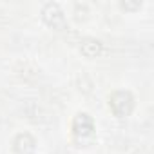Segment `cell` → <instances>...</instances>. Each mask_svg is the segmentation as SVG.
Listing matches in <instances>:
<instances>
[{
  "label": "cell",
  "instance_id": "6da1fadb",
  "mask_svg": "<svg viewBox=\"0 0 154 154\" xmlns=\"http://www.w3.org/2000/svg\"><path fill=\"white\" fill-rule=\"evenodd\" d=\"M109 109L112 111L114 116L118 118H125L132 112L134 109V96L131 94V91H114L109 96Z\"/></svg>",
  "mask_w": 154,
  "mask_h": 154
},
{
  "label": "cell",
  "instance_id": "7a4b0ae2",
  "mask_svg": "<svg viewBox=\"0 0 154 154\" xmlns=\"http://www.w3.org/2000/svg\"><path fill=\"white\" fill-rule=\"evenodd\" d=\"M42 20L47 27L51 29H56V31H63L65 26H67V18H65V13L63 9L60 8V4L56 2H47L42 6Z\"/></svg>",
  "mask_w": 154,
  "mask_h": 154
},
{
  "label": "cell",
  "instance_id": "3957f363",
  "mask_svg": "<svg viewBox=\"0 0 154 154\" xmlns=\"http://www.w3.org/2000/svg\"><path fill=\"white\" fill-rule=\"evenodd\" d=\"M72 134L74 138H91L94 134V120L87 112H78L72 120Z\"/></svg>",
  "mask_w": 154,
  "mask_h": 154
},
{
  "label": "cell",
  "instance_id": "277c9868",
  "mask_svg": "<svg viewBox=\"0 0 154 154\" xmlns=\"http://www.w3.org/2000/svg\"><path fill=\"white\" fill-rule=\"evenodd\" d=\"M78 49L80 53L85 56V58H100L103 53H105V45L102 40L94 38V36H84L80 42H78Z\"/></svg>",
  "mask_w": 154,
  "mask_h": 154
},
{
  "label": "cell",
  "instance_id": "5b68a950",
  "mask_svg": "<svg viewBox=\"0 0 154 154\" xmlns=\"http://www.w3.org/2000/svg\"><path fill=\"white\" fill-rule=\"evenodd\" d=\"M36 149V140L29 132H20L13 140V152L15 154H33Z\"/></svg>",
  "mask_w": 154,
  "mask_h": 154
},
{
  "label": "cell",
  "instance_id": "8992f818",
  "mask_svg": "<svg viewBox=\"0 0 154 154\" xmlns=\"http://www.w3.org/2000/svg\"><path fill=\"white\" fill-rule=\"evenodd\" d=\"M74 15L78 20H85L87 15H89V8L87 4H74Z\"/></svg>",
  "mask_w": 154,
  "mask_h": 154
},
{
  "label": "cell",
  "instance_id": "52a82bcc",
  "mask_svg": "<svg viewBox=\"0 0 154 154\" xmlns=\"http://www.w3.org/2000/svg\"><path fill=\"white\" fill-rule=\"evenodd\" d=\"M122 9H129V11H134V9H140L141 8V2H122L120 4Z\"/></svg>",
  "mask_w": 154,
  "mask_h": 154
}]
</instances>
